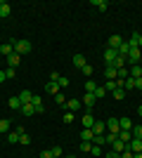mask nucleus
Returning a JSON list of instances; mask_svg holds the SVG:
<instances>
[{
	"mask_svg": "<svg viewBox=\"0 0 142 158\" xmlns=\"http://www.w3.org/2000/svg\"><path fill=\"white\" fill-rule=\"evenodd\" d=\"M81 71H83V73H85V76L90 78V76H93V66H90V64H85V66L81 69Z\"/></svg>",
	"mask_w": 142,
	"mask_h": 158,
	"instance_id": "42",
	"label": "nucleus"
},
{
	"mask_svg": "<svg viewBox=\"0 0 142 158\" xmlns=\"http://www.w3.org/2000/svg\"><path fill=\"white\" fill-rule=\"evenodd\" d=\"M81 102H83V106H85V109H88V111H90V109H93V106H95V102H97V99H95V94L85 92V97H83Z\"/></svg>",
	"mask_w": 142,
	"mask_h": 158,
	"instance_id": "5",
	"label": "nucleus"
},
{
	"mask_svg": "<svg viewBox=\"0 0 142 158\" xmlns=\"http://www.w3.org/2000/svg\"><path fill=\"white\" fill-rule=\"evenodd\" d=\"M0 52L5 54V57H10V54L14 52V45H12V43H5V45H0Z\"/></svg>",
	"mask_w": 142,
	"mask_h": 158,
	"instance_id": "23",
	"label": "nucleus"
},
{
	"mask_svg": "<svg viewBox=\"0 0 142 158\" xmlns=\"http://www.w3.org/2000/svg\"><path fill=\"white\" fill-rule=\"evenodd\" d=\"M90 149H93V142H81V151L90 153Z\"/></svg>",
	"mask_w": 142,
	"mask_h": 158,
	"instance_id": "39",
	"label": "nucleus"
},
{
	"mask_svg": "<svg viewBox=\"0 0 142 158\" xmlns=\"http://www.w3.org/2000/svg\"><path fill=\"white\" fill-rule=\"evenodd\" d=\"M135 158H142V151H140V153H135Z\"/></svg>",
	"mask_w": 142,
	"mask_h": 158,
	"instance_id": "52",
	"label": "nucleus"
},
{
	"mask_svg": "<svg viewBox=\"0 0 142 158\" xmlns=\"http://www.w3.org/2000/svg\"><path fill=\"white\" fill-rule=\"evenodd\" d=\"M95 99H104V94H107V90H104V87H97V90H95Z\"/></svg>",
	"mask_w": 142,
	"mask_h": 158,
	"instance_id": "34",
	"label": "nucleus"
},
{
	"mask_svg": "<svg viewBox=\"0 0 142 158\" xmlns=\"http://www.w3.org/2000/svg\"><path fill=\"white\" fill-rule=\"evenodd\" d=\"M107 130L111 132V135H118V132H121V127H118V118H109L107 120Z\"/></svg>",
	"mask_w": 142,
	"mask_h": 158,
	"instance_id": "4",
	"label": "nucleus"
},
{
	"mask_svg": "<svg viewBox=\"0 0 142 158\" xmlns=\"http://www.w3.org/2000/svg\"><path fill=\"white\" fill-rule=\"evenodd\" d=\"M128 149H130L133 153H140V151H142V139H130Z\"/></svg>",
	"mask_w": 142,
	"mask_h": 158,
	"instance_id": "9",
	"label": "nucleus"
},
{
	"mask_svg": "<svg viewBox=\"0 0 142 158\" xmlns=\"http://www.w3.org/2000/svg\"><path fill=\"white\" fill-rule=\"evenodd\" d=\"M57 85H59V87H67V85H71V80H69V78H64V76H62V78L57 80Z\"/></svg>",
	"mask_w": 142,
	"mask_h": 158,
	"instance_id": "40",
	"label": "nucleus"
},
{
	"mask_svg": "<svg viewBox=\"0 0 142 158\" xmlns=\"http://www.w3.org/2000/svg\"><path fill=\"white\" fill-rule=\"evenodd\" d=\"M19 144H31V137H28V135H21V139H19Z\"/></svg>",
	"mask_w": 142,
	"mask_h": 158,
	"instance_id": "45",
	"label": "nucleus"
},
{
	"mask_svg": "<svg viewBox=\"0 0 142 158\" xmlns=\"http://www.w3.org/2000/svg\"><path fill=\"white\" fill-rule=\"evenodd\" d=\"M10 14H12V7L7 2H0V17H10Z\"/></svg>",
	"mask_w": 142,
	"mask_h": 158,
	"instance_id": "25",
	"label": "nucleus"
},
{
	"mask_svg": "<svg viewBox=\"0 0 142 158\" xmlns=\"http://www.w3.org/2000/svg\"><path fill=\"white\" fill-rule=\"evenodd\" d=\"M0 132H2V135L10 132V120H0Z\"/></svg>",
	"mask_w": 142,
	"mask_h": 158,
	"instance_id": "33",
	"label": "nucleus"
},
{
	"mask_svg": "<svg viewBox=\"0 0 142 158\" xmlns=\"http://www.w3.org/2000/svg\"><path fill=\"white\" fill-rule=\"evenodd\" d=\"M137 47H142V33H140V40H137Z\"/></svg>",
	"mask_w": 142,
	"mask_h": 158,
	"instance_id": "51",
	"label": "nucleus"
},
{
	"mask_svg": "<svg viewBox=\"0 0 142 158\" xmlns=\"http://www.w3.org/2000/svg\"><path fill=\"white\" fill-rule=\"evenodd\" d=\"M118 127H121V130H133V120L130 118H118Z\"/></svg>",
	"mask_w": 142,
	"mask_h": 158,
	"instance_id": "19",
	"label": "nucleus"
},
{
	"mask_svg": "<svg viewBox=\"0 0 142 158\" xmlns=\"http://www.w3.org/2000/svg\"><path fill=\"white\" fill-rule=\"evenodd\" d=\"M116 57H118V52H116V50H111V47H107V50H104V61H107V64L114 66Z\"/></svg>",
	"mask_w": 142,
	"mask_h": 158,
	"instance_id": "3",
	"label": "nucleus"
},
{
	"mask_svg": "<svg viewBox=\"0 0 142 158\" xmlns=\"http://www.w3.org/2000/svg\"><path fill=\"white\" fill-rule=\"evenodd\" d=\"M93 144H97V146H102V144H107V135H97V137L93 139Z\"/></svg>",
	"mask_w": 142,
	"mask_h": 158,
	"instance_id": "31",
	"label": "nucleus"
},
{
	"mask_svg": "<svg viewBox=\"0 0 142 158\" xmlns=\"http://www.w3.org/2000/svg\"><path fill=\"white\" fill-rule=\"evenodd\" d=\"M81 139H83V142H93V139H95V132L88 130V127H83V130H81Z\"/></svg>",
	"mask_w": 142,
	"mask_h": 158,
	"instance_id": "15",
	"label": "nucleus"
},
{
	"mask_svg": "<svg viewBox=\"0 0 142 158\" xmlns=\"http://www.w3.org/2000/svg\"><path fill=\"white\" fill-rule=\"evenodd\" d=\"M41 158H52V153H50V149H45V151L41 153Z\"/></svg>",
	"mask_w": 142,
	"mask_h": 158,
	"instance_id": "49",
	"label": "nucleus"
},
{
	"mask_svg": "<svg viewBox=\"0 0 142 158\" xmlns=\"http://www.w3.org/2000/svg\"><path fill=\"white\" fill-rule=\"evenodd\" d=\"M135 90H142V76H140V78H135Z\"/></svg>",
	"mask_w": 142,
	"mask_h": 158,
	"instance_id": "47",
	"label": "nucleus"
},
{
	"mask_svg": "<svg viewBox=\"0 0 142 158\" xmlns=\"http://www.w3.org/2000/svg\"><path fill=\"white\" fill-rule=\"evenodd\" d=\"M67 158H76V156H67Z\"/></svg>",
	"mask_w": 142,
	"mask_h": 158,
	"instance_id": "54",
	"label": "nucleus"
},
{
	"mask_svg": "<svg viewBox=\"0 0 142 158\" xmlns=\"http://www.w3.org/2000/svg\"><path fill=\"white\" fill-rule=\"evenodd\" d=\"M116 66H111V64H107V69H104V76H107V80H116Z\"/></svg>",
	"mask_w": 142,
	"mask_h": 158,
	"instance_id": "10",
	"label": "nucleus"
},
{
	"mask_svg": "<svg viewBox=\"0 0 142 158\" xmlns=\"http://www.w3.org/2000/svg\"><path fill=\"white\" fill-rule=\"evenodd\" d=\"M104 158H121V153H116L114 149H111V151H107V153H104Z\"/></svg>",
	"mask_w": 142,
	"mask_h": 158,
	"instance_id": "43",
	"label": "nucleus"
},
{
	"mask_svg": "<svg viewBox=\"0 0 142 158\" xmlns=\"http://www.w3.org/2000/svg\"><path fill=\"white\" fill-rule=\"evenodd\" d=\"M111 94H114L116 99H126V94H128V92H126L123 87H118V90H114V92H111Z\"/></svg>",
	"mask_w": 142,
	"mask_h": 158,
	"instance_id": "32",
	"label": "nucleus"
},
{
	"mask_svg": "<svg viewBox=\"0 0 142 158\" xmlns=\"http://www.w3.org/2000/svg\"><path fill=\"white\" fill-rule=\"evenodd\" d=\"M104 130H107V123H100V120H95V125H93L95 137H97V135H104Z\"/></svg>",
	"mask_w": 142,
	"mask_h": 158,
	"instance_id": "12",
	"label": "nucleus"
},
{
	"mask_svg": "<svg viewBox=\"0 0 142 158\" xmlns=\"http://www.w3.org/2000/svg\"><path fill=\"white\" fill-rule=\"evenodd\" d=\"M12 45H14V52L19 54V57H21V54H28L31 50H33V45H31V40H14Z\"/></svg>",
	"mask_w": 142,
	"mask_h": 158,
	"instance_id": "1",
	"label": "nucleus"
},
{
	"mask_svg": "<svg viewBox=\"0 0 142 158\" xmlns=\"http://www.w3.org/2000/svg\"><path fill=\"white\" fill-rule=\"evenodd\" d=\"M95 90H97V85H95L93 80H88V83H85V92H90V94H93Z\"/></svg>",
	"mask_w": 142,
	"mask_h": 158,
	"instance_id": "38",
	"label": "nucleus"
},
{
	"mask_svg": "<svg viewBox=\"0 0 142 158\" xmlns=\"http://www.w3.org/2000/svg\"><path fill=\"white\" fill-rule=\"evenodd\" d=\"M81 104H83L81 99H69V102H67V109H69V111H78Z\"/></svg>",
	"mask_w": 142,
	"mask_h": 158,
	"instance_id": "16",
	"label": "nucleus"
},
{
	"mask_svg": "<svg viewBox=\"0 0 142 158\" xmlns=\"http://www.w3.org/2000/svg\"><path fill=\"white\" fill-rule=\"evenodd\" d=\"M21 113H24V116H33V113H36L33 104H24V106H21Z\"/></svg>",
	"mask_w": 142,
	"mask_h": 158,
	"instance_id": "29",
	"label": "nucleus"
},
{
	"mask_svg": "<svg viewBox=\"0 0 142 158\" xmlns=\"http://www.w3.org/2000/svg\"><path fill=\"white\" fill-rule=\"evenodd\" d=\"M104 90H107V92H114V90H118V80H107V83H104Z\"/></svg>",
	"mask_w": 142,
	"mask_h": 158,
	"instance_id": "24",
	"label": "nucleus"
},
{
	"mask_svg": "<svg viewBox=\"0 0 142 158\" xmlns=\"http://www.w3.org/2000/svg\"><path fill=\"white\" fill-rule=\"evenodd\" d=\"M7 104H10V109H12V111H21L24 102H21L19 97H10V102H7Z\"/></svg>",
	"mask_w": 142,
	"mask_h": 158,
	"instance_id": "6",
	"label": "nucleus"
},
{
	"mask_svg": "<svg viewBox=\"0 0 142 158\" xmlns=\"http://www.w3.org/2000/svg\"><path fill=\"white\" fill-rule=\"evenodd\" d=\"M19 139H21V135H19V130H17V127L7 132V142H10V144H14V142H19Z\"/></svg>",
	"mask_w": 142,
	"mask_h": 158,
	"instance_id": "11",
	"label": "nucleus"
},
{
	"mask_svg": "<svg viewBox=\"0 0 142 158\" xmlns=\"http://www.w3.org/2000/svg\"><path fill=\"white\" fill-rule=\"evenodd\" d=\"M111 149H114L116 153H123V151H126V149H128V144H123L121 139H116L114 144H111Z\"/></svg>",
	"mask_w": 142,
	"mask_h": 158,
	"instance_id": "18",
	"label": "nucleus"
},
{
	"mask_svg": "<svg viewBox=\"0 0 142 158\" xmlns=\"http://www.w3.org/2000/svg\"><path fill=\"white\" fill-rule=\"evenodd\" d=\"M137 113H140V116H142V106H140V109H137Z\"/></svg>",
	"mask_w": 142,
	"mask_h": 158,
	"instance_id": "53",
	"label": "nucleus"
},
{
	"mask_svg": "<svg viewBox=\"0 0 142 158\" xmlns=\"http://www.w3.org/2000/svg\"><path fill=\"white\" fill-rule=\"evenodd\" d=\"M45 92H47V94H52V97H54V94H59V85L50 80V83H47V85H45Z\"/></svg>",
	"mask_w": 142,
	"mask_h": 158,
	"instance_id": "14",
	"label": "nucleus"
},
{
	"mask_svg": "<svg viewBox=\"0 0 142 158\" xmlns=\"http://www.w3.org/2000/svg\"><path fill=\"white\" fill-rule=\"evenodd\" d=\"M2 80H7L5 78V71H0V83H2Z\"/></svg>",
	"mask_w": 142,
	"mask_h": 158,
	"instance_id": "50",
	"label": "nucleus"
},
{
	"mask_svg": "<svg viewBox=\"0 0 142 158\" xmlns=\"http://www.w3.org/2000/svg\"><path fill=\"white\" fill-rule=\"evenodd\" d=\"M50 153H52V158H59V156H62V146H57V144H54L52 149H50Z\"/></svg>",
	"mask_w": 142,
	"mask_h": 158,
	"instance_id": "35",
	"label": "nucleus"
},
{
	"mask_svg": "<svg viewBox=\"0 0 142 158\" xmlns=\"http://www.w3.org/2000/svg\"><path fill=\"white\" fill-rule=\"evenodd\" d=\"M59 78H62L59 73H57V71H52V76H50V80H52V83H57V80H59Z\"/></svg>",
	"mask_w": 142,
	"mask_h": 158,
	"instance_id": "46",
	"label": "nucleus"
},
{
	"mask_svg": "<svg viewBox=\"0 0 142 158\" xmlns=\"http://www.w3.org/2000/svg\"><path fill=\"white\" fill-rule=\"evenodd\" d=\"M54 102H57V104H59V106H67V99H64V94H54Z\"/></svg>",
	"mask_w": 142,
	"mask_h": 158,
	"instance_id": "36",
	"label": "nucleus"
},
{
	"mask_svg": "<svg viewBox=\"0 0 142 158\" xmlns=\"http://www.w3.org/2000/svg\"><path fill=\"white\" fill-rule=\"evenodd\" d=\"M121 158H135V153L130 151V149H126V151H123V153H121Z\"/></svg>",
	"mask_w": 142,
	"mask_h": 158,
	"instance_id": "44",
	"label": "nucleus"
},
{
	"mask_svg": "<svg viewBox=\"0 0 142 158\" xmlns=\"http://www.w3.org/2000/svg\"><path fill=\"white\" fill-rule=\"evenodd\" d=\"M130 135H133V139H142V125H133Z\"/></svg>",
	"mask_w": 142,
	"mask_h": 158,
	"instance_id": "28",
	"label": "nucleus"
},
{
	"mask_svg": "<svg viewBox=\"0 0 142 158\" xmlns=\"http://www.w3.org/2000/svg\"><path fill=\"white\" fill-rule=\"evenodd\" d=\"M31 104H33L36 113H43V111H45V106H43V99L38 97V94H33V99H31Z\"/></svg>",
	"mask_w": 142,
	"mask_h": 158,
	"instance_id": "7",
	"label": "nucleus"
},
{
	"mask_svg": "<svg viewBox=\"0 0 142 158\" xmlns=\"http://www.w3.org/2000/svg\"><path fill=\"white\" fill-rule=\"evenodd\" d=\"M19 99L24 102V104H31V99H33V92H31V90H21Z\"/></svg>",
	"mask_w": 142,
	"mask_h": 158,
	"instance_id": "17",
	"label": "nucleus"
},
{
	"mask_svg": "<svg viewBox=\"0 0 142 158\" xmlns=\"http://www.w3.org/2000/svg\"><path fill=\"white\" fill-rule=\"evenodd\" d=\"M5 78H14V69H7V71H5Z\"/></svg>",
	"mask_w": 142,
	"mask_h": 158,
	"instance_id": "48",
	"label": "nucleus"
},
{
	"mask_svg": "<svg viewBox=\"0 0 142 158\" xmlns=\"http://www.w3.org/2000/svg\"><path fill=\"white\" fill-rule=\"evenodd\" d=\"M81 123H83V127L93 130V125H95V118H93V113H85V116L81 118Z\"/></svg>",
	"mask_w": 142,
	"mask_h": 158,
	"instance_id": "8",
	"label": "nucleus"
},
{
	"mask_svg": "<svg viewBox=\"0 0 142 158\" xmlns=\"http://www.w3.org/2000/svg\"><path fill=\"white\" fill-rule=\"evenodd\" d=\"M74 111H67V113H64V123H69V125H71V123H74Z\"/></svg>",
	"mask_w": 142,
	"mask_h": 158,
	"instance_id": "37",
	"label": "nucleus"
},
{
	"mask_svg": "<svg viewBox=\"0 0 142 158\" xmlns=\"http://www.w3.org/2000/svg\"><path fill=\"white\" fill-rule=\"evenodd\" d=\"M121 35H111V38H109V45L107 47H111V50H118V47H121Z\"/></svg>",
	"mask_w": 142,
	"mask_h": 158,
	"instance_id": "13",
	"label": "nucleus"
},
{
	"mask_svg": "<svg viewBox=\"0 0 142 158\" xmlns=\"http://www.w3.org/2000/svg\"><path fill=\"white\" fill-rule=\"evenodd\" d=\"M90 156H102V149L97 144H93V149H90Z\"/></svg>",
	"mask_w": 142,
	"mask_h": 158,
	"instance_id": "41",
	"label": "nucleus"
},
{
	"mask_svg": "<svg viewBox=\"0 0 142 158\" xmlns=\"http://www.w3.org/2000/svg\"><path fill=\"white\" fill-rule=\"evenodd\" d=\"M128 76H130V73H128V69H126V66L116 71V80H126V78H128Z\"/></svg>",
	"mask_w": 142,
	"mask_h": 158,
	"instance_id": "27",
	"label": "nucleus"
},
{
	"mask_svg": "<svg viewBox=\"0 0 142 158\" xmlns=\"http://www.w3.org/2000/svg\"><path fill=\"white\" fill-rule=\"evenodd\" d=\"M140 59H142V54H140V47H130V52L126 54V61H128L130 66H135V64H140Z\"/></svg>",
	"mask_w": 142,
	"mask_h": 158,
	"instance_id": "2",
	"label": "nucleus"
},
{
	"mask_svg": "<svg viewBox=\"0 0 142 158\" xmlns=\"http://www.w3.org/2000/svg\"><path fill=\"white\" fill-rule=\"evenodd\" d=\"M71 61H74L76 69H83V66H85V57H83V54H74V59H71Z\"/></svg>",
	"mask_w": 142,
	"mask_h": 158,
	"instance_id": "21",
	"label": "nucleus"
},
{
	"mask_svg": "<svg viewBox=\"0 0 142 158\" xmlns=\"http://www.w3.org/2000/svg\"><path fill=\"white\" fill-rule=\"evenodd\" d=\"M93 5L97 7V10H100V12H104V10H107V7H109L107 2H104V0H93Z\"/></svg>",
	"mask_w": 142,
	"mask_h": 158,
	"instance_id": "30",
	"label": "nucleus"
},
{
	"mask_svg": "<svg viewBox=\"0 0 142 158\" xmlns=\"http://www.w3.org/2000/svg\"><path fill=\"white\" fill-rule=\"evenodd\" d=\"M142 76V66L135 64V66H130V78H140Z\"/></svg>",
	"mask_w": 142,
	"mask_h": 158,
	"instance_id": "26",
	"label": "nucleus"
},
{
	"mask_svg": "<svg viewBox=\"0 0 142 158\" xmlns=\"http://www.w3.org/2000/svg\"><path fill=\"white\" fill-rule=\"evenodd\" d=\"M7 64H10V69H17V64H19V54L12 52L10 57H7Z\"/></svg>",
	"mask_w": 142,
	"mask_h": 158,
	"instance_id": "22",
	"label": "nucleus"
},
{
	"mask_svg": "<svg viewBox=\"0 0 142 158\" xmlns=\"http://www.w3.org/2000/svg\"><path fill=\"white\" fill-rule=\"evenodd\" d=\"M118 139H121L123 144H130V139H133V135H130V130H121V132H118Z\"/></svg>",
	"mask_w": 142,
	"mask_h": 158,
	"instance_id": "20",
	"label": "nucleus"
}]
</instances>
